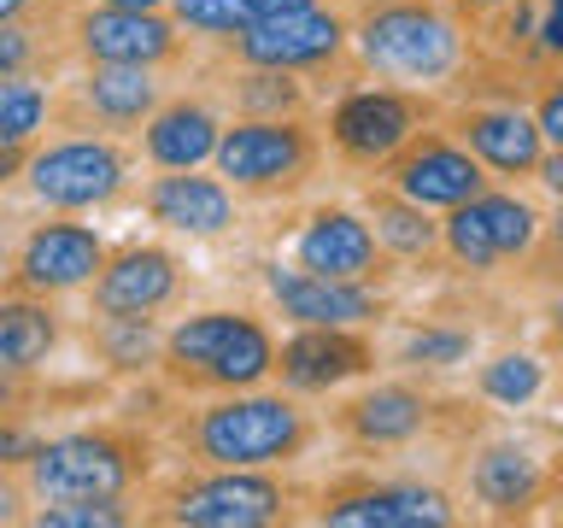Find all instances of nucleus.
I'll return each mask as SVG.
<instances>
[{"mask_svg": "<svg viewBox=\"0 0 563 528\" xmlns=\"http://www.w3.org/2000/svg\"><path fill=\"white\" fill-rule=\"evenodd\" d=\"M165 452L183 464L211 470H294L323 440V411L288 387H241V394H206L200 405H176L153 422Z\"/></svg>", "mask_w": 563, "mask_h": 528, "instance_id": "f257e3e1", "label": "nucleus"}, {"mask_svg": "<svg viewBox=\"0 0 563 528\" xmlns=\"http://www.w3.org/2000/svg\"><path fill=\"white\" fill-rule=\"evenodd\" d=\"M346 53L358 77L452 95V82L475 65V35L446 0H352Z\"/></svg>", "mask_w": 563, "mask_h": 528, "instance_id": "f03ea898", "label": "nucleus"}, {"mask_svg": "<svg viewBox=\"0 0 563 528\" xmlns=\"http://www.w3.org/2000/svg\"><path fill=\"white\" fill-rule=\"evenodd\" d=\"M165 464V440L141 417H106L77 429L42 435L35 452L18 464L30 487V505L53 499H95V493H141Z\"/></svg>", "mask_w": 563, "mask_h": 528, "instance_id": "7ed1b4c3", "label": "nucleus"}, {"mask_svg": "<svg viewBox=\"0 0 563 528\" xmlns=\"http://www.w3.org/2000/svg\"><path fill=\"white\" fill-rule=\"evenodd\" d=\"M271 364H276V329L264 323V311L200 306L158 329L153 376L170 399H206V394L264 387Z\"/></svg>", "mask_w": 563, "mask_h": 528, "instance_id": "20e7f679", "label": "nucleus"}, {"mask_svg": "<svg viewBox=\"0 0 563 528\" xmlns=\"http://www.w3.org/2000/svg\"><path fill=\"white\" fill-rule=\"evenodd\" d=\"M299 505H311V487L288 482V470H211L183 458L176 475L141 487V522L165 528H276L306 517Z\"/></svg>", "mask_w": 563, "mask_h": 528, "instance_id": "39448f33", "label": "nucleus"}, {"mask_svg": "<svg viewBox=\"0 0 563 528\" xmlns=\"http://www.w3.org/2000/svg\"><path fill=\"white\" fill-rule=\"evenodd\" d=\"M135 183H141L135 147L95 130H47L35 147H24V165H18V188L42 211H70V218L130 206Z\"/></svg>", "mask_w": 563, "mask_h": 528, "instance_id": "423d86ee", "label": "nucleus"}, {"mask_svg": "<svg viewBox=\"0 0 563 528\" xmlns=\"http://www.w3.org/2000/svg\"><path fill=\"white\" fill-rule=\"evenodd\" d=\"M334 405L323 411V435L346 440L352 452L364 458H399V452H417L422 440L446 435L452 417L464 411L457 399H446L434 382L422 376H364L352 382V394H329Z\"/></svg>", "mask_w": 563, "mask_h": 528, "instance_id": "0eeeda50", "label": "nucleus"}, {"mask_svg": "<svg viewBox=\"0 0 563 528\" xmlns=\"http://www.w3.org/2000/svg\"><path fill=\"white\" fill-rule=\"evenodd\" d=\"M323 158L329 147L323 130H317V112H299V118H223L206 165L241 200H294L323 176Z\"/></svg>", "mask_w": 563, "mask_h": 528, "instance_id": "6e6552de", "label": "nucleus"}, {"mask_svg": "<svg viewBox=\"0 0 563 528\" xmlns=\"http://www.w3.org/2000/svg\"><path fill=\"white\" fill-rule=\"evenodd\" d=\"M440 118V95H422V88H399V82H341L334 100L317 106V130H323V147L334 153V165L352 176H376L387 158H394L405 141H411L422 123Z\"/></svg>", "mask_w": 563, "mask_h": 528, "instance_id": "1a4fd4ad", "label": "nucleus"}, {"mask_svg": "<svg viewBox=\"0 0 563 528\" xmlns=\"http://www.w3.org/2000/svg\"><path fill=\"white\" fill-rule=\"evenodd\" d=\"M552 241V218L517 183H487L475 200L440 211V258L464 276H499Z\"/></svg>", "mask_w": 563, "mask_h": 528, "instance_id": "9d476101", "label": "nucleus"}, {"mask_svg": "<svg viewBox=\"0 0 563 528\" xmlns=\"http://www.w3.org/2000/svg\"><path fill=\"white\" fill-rule=\"evenodd\" d=\"M311 522L329 528H452L464 522L457 487L434 475H341L329 487H311Z\"/></svg>", "mask_w": 563, "mask_h": 528, "instance_id": "9b49d317", "label": "nucleus"}, {"mask_svg": "<svg viewBox=\"0 0 563 528\" xmlns=\"http://www.w3.org/2000/svg\"><path fill=\"white\" fill-rule=\"evenodd\" d=\"M229 65H271L294 70V77H346L352 53H346V7L341 0H311V7L288 12H264L241 35H229L223 47H211Z\"/></svg>", "mask_w": 563, "mask_h": 528, "instance_id": "f8f14e48", "label": "nucleus"}, {"mask_svg": "<svg viewBox=\"0 0 563 528\" xmlns=\"http://www.w3.org/2000/svg\"><path fill=\"white\" fill-rule=\"evenodd\" d=\"M487 522H528L540 505L558 499V458L545 440H528L517 429L475 435L464 447V493Z\"/></svg>", "mask_w": 563, "mask_h": 528, "instance_id": "ddd939ff", "label": "nucleus"}, {"mask_svg": "<svg viewBox=\"0 0 563 528\" xmlns=\"http://www.w3.org/2000/svg\"><path fill=\"white\" fill-rule=\"evenodd\" d=\"M170 88H176V70L77 65L53 82V130H95V135L130 141Z\"/></svg>", "mask_w": 563, "mask_h": 528, "instance_id": "4468645a", "label": "nucleus"}, {"mask_svg": "<svg viewBox=\"0 0 563 528\" xmlns=\"http://www.w3.org/2000/svg\"><path fill=\"white\" fill-rule=\"evenodd\" d=\"M65 53L70 65H147V70H188L194 42L176 30L170 12H123V7H65Z\"/></svg>", "mask_w": 563, "mask_h": 528, "instance_id": "2eb2a0df", "label": "nucleus"}, {"mask_svg": "<svg viewBox=\"0 0 563 528\" xmlns=\"http://www.w3.org/2000/svg\"><path fill=\"white\" fill-rule=\"evenodd\" d=\"M112 253V241L100 235L88 218H70V211H47L42 223H30L18 235L7 271H0V294H35V299H65L82 294L95 271Z\"/></svg>", "mask_w": 563, "mask_h": 528, "instance_id": "dca6fc26", "label": "nucleus"}, {"mask_svg": "<svg viewBox=\"0 0 563 528\" xmlns=\"http://www.w3.org/2000/svg\"><path fill=\"white\" fill-rule=\"evenodd\" d=\"M440 123L464 141L470 158L482 165L493 183H528L540 170V158L552 153L528 118V100H510V95H452L440 100Z\"/></svg>", "mask_w": 563, "mask_h": 528, "instance_id": "f3484780", "label": "nucleus"}, {"mask_svg": "<svg viewBox=\"0 0 563 528\" xmlns=\"http://www.w3.org/2000/svg\"><path fill=\"white\" fill-rule=\"evenodd\" d=\"M194 271L165 241H130L112 246L106 264L88 282V317H165L188 299Z\"/></svg>", "mask_w": 563, "mask_h": 528, "instance_id": "a211bd4d", "label": "nucleus"}, {"mask_svg": "<svg viewBox=\"0 0 563 528\" xmlns=\"http://www.w3.org/2000/svg\"><path fill=\"white\" fill-rule=\"evenodd\" d=\"M382 370V341L376 329H352V323H299L288 341H276L271 382L288 387L299 399H329L341 387L364 382Z\"/></svg>", "mask_w": 563, "mask_h": 528, "instance_id": "6ab92c4d", "label": "nucleus"}, {"mask_svg": "<svg viewBox=\"0 0 563 528\" xmlns=\"http://www.w3.org/2000/svg\"><path fill=\"white\" fill-rule=\"evenodd\" d=\"M376 183H387L394 194H405V200H417L422 211H434V218H440V211L475 200L493 176L475 165L464 141H457L446 123L434 118V123H422V130L376 170Z\"/></svg>", "mask_w": 563, "mask_h": 528, "instance_id": "aec40b11", "label": "nucleus"}, {"mask_svg": "<svg viewBox=\"0 0 563 528\" xmlns=\"http://www.w3.org/2000/svg\"><path fill=\"white\" fill-rule=\"evenodd\" d=\"M264 299L288 329L299 323H352V329H382L387 311H394V294L376 288V282H334L317 271H299L288 258H271L258 271Z\"/></svg>", "mask_w": 563, "mask_h": 528, "instance_id": "412c9836", "label": "nucleus"}, {"mask_svg": "<svg viewBox=\"0 0 563 528\" xmlns=\"http://www.w3.org/2000/svg\"><path fill=\"white\" fill-rule=\"evenodd\" d=\"M288 264L299 271H317V276H334V282H376L387 288L399 264H387V253L369 235L364 211L346 206V200H329V206H311L299 218L294 241H288Z\"/></svg>", "mask_w": 563, "mask_h": 528, "instance_id": "4be33fe9", "label": "nucleus"}, {"mask_svg": "<svg viewBox=\"0 0 563 528\" xmlns=\"http://www.w3.org/2000/svg\"><path fill=\"white\" fill-rule=\"evenodd\" d=\"M135 206L147 211V223H158L165 235H188V241H223V235H235L241 218H246L241 194L206 165L153 170L147 183H135Z\"/></svg>", "mask_w": 563, "mask_h": 528, "instance_id": "5701e85b", "label": "nucleus"}, {"mask_svg": "<svg viewBox=\"0 0 563 528\" xmlns=\"http://www.w3.org/2000/svg\"><path fill=\"white\" fill-rule=\"evenodd\" d=\"M218 130H223V106L200 82V88H170L130 141L147 170H194L218 147Z\"/></svg>", "mask_w": 563, "mask_h": 528, "instance_id": "b1692460", "label": "nucleus"}, {"mask_svg": "<svg viewBox=\"0 0 563 528\" xmlns=\"http://www.w3.org/2000/svg\"><path fill=\"white\" fill-rule=\"evenodd\" d=\"M206 88L218 95L223 118H299V112H317V106H323L311 95V77L271 70V65H229V59H218Z\"/></svg>", "mask_w": 563, "mask_h": 528, "instance_id": "393cba45", "label": "nucleus"}, {"mask_svg": "<svg viewBox=\"0 0 563 528\" xmlns=\"http://www.w3.org/2000/svg\"><path fill=\"white\" fill-rule=\"evenodd\" d=\"M358 211H364L376 246L387 253V264H422L429 271L440 258V218L422 211L417 200H405V194H394L387 183H376V176L358 188Z\"/></svg>", "mask_w": 563, "mask_h": 528, "instance_id": "a878e982", "label": "nucleus"}, {"mask_svg": "<svg viewBox=\"0 0 563 528\" xmlns=\"http://www.w3.org/2000/svg\"><path fill=\"white\" fill-rule=\"evenodd\" d=\"M70 323L59 299L0 294V370H47L65 352Z\"/></svg>", "mask_w": 563, "mask_h": 528, "instance_id": "bb28decb", "label": "nucleus"}, {"mask_svg": "<svg viewBox=\"0 0 563 528\" xmlns=\"http://www.w3.org/2000/svg\"><path fill=\"white\" fill-rule=\"evenodd\" d=\"M475 399L493 405V411H528V405L545 399L552 387V359L545 352H528V346H505L493 359L475 364Z\"/></svg>", "mask_w": 563, "mask_h": 528, "instance_id": "cd10ccee", "label": "nucleus"}, {"mask_svg": "<svg viewBox=\"0 0 563 528\" xmlns=\"http://www.w3.org/2000/svg\"><path fill=\"white\" fill-rule=\"evenodd\" d=\"M475 359V329L457 323V317H422V323L405 329V341L394 346V370L405 376H452V370H464Z\"/></svg>", "mask_w": 563, "mask_h": 528, "instance_id": "c85d7f7f", "label": "nucleus"}, {"mask_svg": "<svg viewBox=\"0 0 563 528\" xmlns=\"http://www.w3.org/2000/svg\"><path fill=\"white\" fill-rule=\"evenodd\" d=\"M158 317H88L82 323V346L88 359L112 376H153L158 359Z\"/></svg>", "mask_w": 563, "mask_h": 528, "instance_id": "c756f323", "label": "nucleus"}, {"mask_svg": "<svg viewBox=\"0 0 563 528\" xmlns=\"http://www.w3.org/2000/svg\"><path fill=\"white\" fill-rule=\"evenodd\" d=\"M100 399H106L100 382H53L47 370H0V417H53Z\"/></svg>", "mask_w": 563, "mask_h": 528, "instance_id": "7c9ffc66", "label": "nucleus"}, {"mask_svg": "<svg viewBox=\"0 0 563 528\" xmlns=\"http://www.w3.org/2000/svg\"><path fill=\"white\" fill-rule=\"evenodd\" d=\"M65 18H24V24H0V82L24 77V70H59L70 65L65 53Z\"/></svg>", "mask_w": 563, "mask_h": 528, "instance_id": "2f4dec72", "label": "nucleus"}, {"mask_svg": "<svg viewBox=\"0 0 563 528\" xmlns=\"http://www.w3.org/2000/svg\"><path fill=\"white\" fill-rule=\"evenodd\" d=\"M53 130V82L47 70H24V77L0 82V135L12 147H35Z\"/></svg>", "mask_w": 563, "mask_h": 528, "instance_id": "473e14b6", "label": "nucleus"}, {"mask_svg": "<svg viewBox=\"0 0 563 528\" xmlns=\"http://www.w3.org/2000/svg\"><path fill=\"white\" fill-rule=\"evenodd\" d=\"M35 528H130L141 522V493H95V499L30 505Z\"/></svg>", "mask_w": 563, "mask_h": 528, "instance_id": "72a5a7b5", "label": "nucleus"}, {"mask_svg": "<svg viewBox=\"0 0 563 528\" xmlns=\"http://www.w3.org/2000/svg\"><path fill=\"white\" fill-rule=\"evenodd\" d=\"M165 12L176 18V30H183L194 47H223L229 35H241L253 24V12H246L241 0H165Z\"/></svg>", "mask_w": 563, "mask_h": 528, "instance_id": "f704fd0d", "label": "nucleus"}, {"mask_svg": "<svg viewBox=\"0 0 563 528\" xmlns=\"http://www.w3.org/2000/svg\"><path fill=\"white\" fill-rule=\"evenodd\" d=\"M47 435V417H0V470H18Z\"/></svg>", "mask_w": 563, "mask_h": 528, "instance_id": "c9c22d12", "label": "nucleus"}, {"mask_svg": "<svg viewBox=\"0 0 563 528\" xmlns=\"http://www.w3.org/2000/svg\"><path fill=\"white\" fill-rule=\"evenodd\" d=\"M30 522V487L18 470H0V528H18Z\"/></svg>", "mask_w": 563, "mask_h": 528, "instance_id": "e433bc0d", "label": "nucleus"}, {"mask_svg": "<svg viewBox=\"0 0 563 528\" xmlns=\"http://www.w3.org/2000/svg\"><path fill=\"white\" fill-rule=\"evenodd\" d=\"M70 0H0V24H24V18H65Z\"/></svg>", "mask_w": 563, "mask_h": 528, "instance_id": "4c0bfd02", "label": "nucleus"}, {"mask_svg": "<svg viewBox=\"0 0 563 528\" xmlns=\"http://www.w3.org/2000/svg\"><path fill=\"white\" fill-rule=\"evenodd\" d=\"M446 7H452L457 18H464L470 30H475V24H482V18H493L499 7H510V0H446Z\"/></svg>", "mask_w": 563, "mask_h": 528, "instance_id": "58836bf2", "label": "nucleus"}, {"mask_svg": "<svg viewBox=\"0 0 563 528\" xmlns=\"http://www.w3.org/2000/svg\"><path fill=\"white\" fill-rule=\"evenodd\" d=\"M18 165H24V147H12V141L0 135V194L18 183Z\"/></svg>", "mask_w": 563, "mask_h": 528, "instance_id": "ea45409f", "label": "nucleus"}, {"mask_svg": "<svg viewBox=\"0 0 563 528\" xmlns=\"http://www.w3.org/2000/svg\"><path fill=\"white\" fill-rule=\"evenodd\" d=\"M253 18H264V12H288V7H311V0H241Z\"/></svg>", "mask_w": 563, "mask_h": 528, "instance_id": "a19ab883", "label": "nucleus"}, {"mask_svg": "<svg viewBox=\"0 0 563 528\" xmlns=\"http://www.w3.org/2000/svg\"><path fill=\"white\" fill-rule=\"evenodd\" d=\"M88 7H123V12H165V0H88Z\"/></svg>", "mask_w": 563, "mask_h": 528, "instance_id": "79ce46f5", "label": "nucleus"}, {"mask_svg": "<svg viewBox=\"0 0 563 528\" xmlns=\"http://www.w3.org/2000/svg\"><path fill=\"white\" fill-rule=\"evenodd\" d=\"M341 7H352V0H341Z\"/></svg>", "mask_w": 563, "mask_h": 528, "instance_id": "37998d69", "label": "nucleus"}]
</instances>
